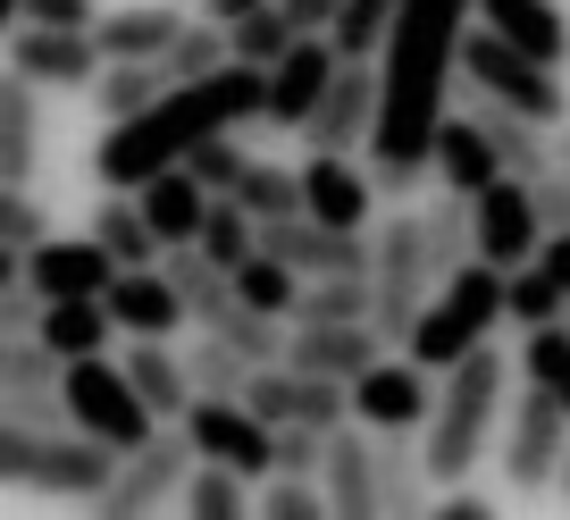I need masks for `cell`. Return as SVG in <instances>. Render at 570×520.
Listing matches in <instances>:
<instances>
[{
	"label": "cell",
	"instance_id": "1",
	"mask_svg": "<svg viewBox=\"0 0 570 520\" xmlns=\"http://www.w3.org/2000/svg\"><path fill=\"white\" fill-rule=\"evenodd\" d=\"M479 0H403L394 9V35L377 51V135H370V185L377 202H411L436 168H428V144H436V118L453 101V68H462V35Z\"/></svg>",
	"mask_w": 570,
	"mask_h": 520
},
{
	"label": "cell",
	"instance_id": "2",
	"mask_svg": "<svg viewBox=\"0 0 570 520\" xmlns=\"http://www.w3.org/2000/svg\"><path fill=\"white\" fill-rule=\"evenodd\" d=\"M268 118V68H244V59H227V68L194 76V85H168L151 109H135V118H109V135L92 144V177L109 185V194H142V185L160 177V168H177L194 144H210V135H235V126Z\"/></svg>",
	"mask_w": 570,
	"mask_h": 520
},
{
	"label": "cell",
	"instance_id": "3",
	"mask_svg": "<svg viewBox=\"0 0 570 520\" xmlns=\"http://www.w3.org/2000/svg\"><path fill=\"white\" fill-rule=\"evenodd\" d=\"M512 377H520V361L495 353V344H470V353L445 370L436 412H428V436H420L436 487H453V479H470V470H479V453L495 445L503 412H512Z\"/></svg>",
	"mask_w": 570,
	"mask_h": 520
},
{
	"label": "cell",
	"instance_id": "4",
	"mask_svg": "<svg viewBox=\"0 0 570 520\" xmlns=\"http://www.w3.org/2000/svg\"><path fill=\"white\" fill-rule=\"evenodd\" d=\"M118 470V445L85 429H18L0 420V487H26V496H59V503H92Z\"/></svg>",
	"mask_w": 570,
	"mask_h": 520
},
{
	"label": "cell",
	"instance_id": "5",
	"mask_svg": "<svg viewBox=\"0 0 570 520\" xmlns=\"http://www.w3.org/2000/svg\"><path fill=\"white\" fill-rule=\"evenodd\" d=\"M495 320H503V269H495V261H479V252H470L462 269H453L445 286L428 294V311H420V320H411L403 353H411V361H428V370L445 377L453 361L470 353V344H487V336H495Z\"/></svg>",
	"mask_w": 570,
	"mask_h": 520
},
{
	"label": "cell",
	"instance_id": "6",
	"mask_svg": "<svg viewBox=\"0 0 570 520\" xmlns=\"http://www.w3.org/2000/svg\"><path fill=\"white\" fill-rule=\"evenodd\" d=\"M194 429L185 420H160V429L142 436L135 453H118V470H109V487L92 496V512L101 520H142V512H160V503L185 496V479H194Z\"/></svg>",
	"mask_w": 570,
	"mask_h": 520
},
{
	"label": "cell",
	"instance_id": "7",
	"mask_svg": "<svg viewBox=\"0 0 570 520\" xmlns=\"http://www.w3.org/2000/svg\"><path fill=\"white\" fill-rule=\"evenodd\" d=\"M436 286H445V277L428 269V227L394 210V227L377 235V261H370V320H377V336L403 344L411 320L428 311V294H436Z\"/></svg>",
	"mask_w": 570,
	"mask_h": 520
},
{
	"label": "cell",
	"instance_id": "8",
	"mask_svg": "<svg viewBox=\"0 0 570 520\" xmlns=\"http://www.w3.org/2000/svg\"><path fill=\"white\" fill-rule=\"evenodd\" d=\"M495 453H503V487H512V496L553 487V479H562V453H570V412H562V395H553V386H537V377H520V403L503 412Z\"/></svg>",
	"mask_w": 570,
	"mask_h": 520
},
{
	"label": "cell",
	"instance_id": "9",
	"mask_svg": "<svg viewBox=\"0 0 570 520\" xmlns=\"http://www.w3.org/2000/svg\"><path fill=\"white\" fill-rule=\"evenodd\" d=\"M68 412H76V429L85 436H101V445H118V453H135L142 436L160 429V412L135 395V377H126V361H109V353H85V361H68Z\"/></svg>",
	"mask_w": 570,
	"mask_h": 520
},
{
	"label": "cell",
	"instance_id": "10",
	"mask_svg": "<svg viewBox=\"0 0 570 520\" xmlns=\"http://www.w3.org/2000/svg\"><path fill=\"white\" fill-rule=\"evenodd\" d=\"M185 429H194V453H202V462L244 470L252 487L277 470V429H268L244 395H194V403H185Z\"/></svg>",
	"mask_w": 570,
	"mask_h": 520
},
{
	"label": "cell",
	"instance_id": "11",
	"mask_svg": "<svg viewBox=\"0 0 570 520\" xmlns=\"http://www.w3.org/2000/svg\"><path fill=\"white\" fill-rule=\"evenodd\" d=\"M546 244V210H537L529 177H495L487 194H470V252L495 269H529Z\"/></svg>",
	"mask_w": 570,
	"mask_h": 520
},
{
	"label": "cell",
	"instance_id": "12",
	"mask_svg": "<svg viewBox=\"0 0 570 520\" xmlns=\"http://www.w3.org/2000/svg\"><path fill=\"white\" fill-rule=\"evenodd\" d=\"M244 403L268 420V429H336V420H353V386L344 377H320V370H294V361H268V370H252Z\"/></svg>",
	"mask_w": 570,
	"mask_h": 520
},
{
	"label": "cell",
	"instance_id": "13",
	"mask_svg": "<svg viewBox=\"0 0 570 520\" xmlns=\"http://www.w3.org/2000/svg\"><path fill=\"white\" fill-rule=\"evenodd\" d=\"M436 386H445V377L394 344L386 361H370V370L353 377V420H370L377 436H386V429H428V412H436Z\"/></svg>",
	"mask_w": 570,
	"mask_h": 520
},
{
	"label": "cell",
	"instance_id": "14",
	"mask_svg": "<svg viewBox=\"0 0 570 520\" xmlns=\"http://www.w3.org/2000/svg\"><path fill=\"white\" fill-rule=\"evenodd\" d=\"M0 59H9L26 85H42V92H92V76H101L92 26H26V35L0 42Z\"/></svg>",
	"mask_w": 570,
	"mask_h": 520
},
{
	"label": "cell",
	"instance_id": "15",
	"mask_svg": "<svg viewBox=\"0 0 570 520\" xmlns=\"http://www.w3.org/2000/svg\"><path fill=\"white\" fill-rule=\"evenodd\" d=\"M336 68H344V51L327 35H303L294 51L268 68V118L261 126H277V135H303L311 126V109L327 101V85H336Z\"/></svg>",
	"mask_w": 570,
	"mask_h": 520
},
{
	"label": "cell",
	"instance_id": "16",
	"mask_svg": "<svg viewBox=\"0 0 570 520\" xmlns=\"http://www.w3.org/2000/svg\"><path fill=\"white\" fill-rule=\"evenodd\" d=\"M370 135H377V59H344L327 101L311 109L303 144L311 151H370Z\"/></svg>",
	"mask_w": 570,
	"mask_h": 520
},
{
	"label": "cell",
	"instance_id": "17",
	"mask_svg": "<svg viewBox=\"0 0 570 520\" xmlns=\"http://www.w3.org/2000/svg\"><path fill=\"white\" fill-rule=\"evenodd\" d=\"M109 277H118V261H109L101 235H42L35 252H26V286L42 294V303H68V294H109Z\"/></svg>",
	"mask_w": 570,
	"mask_h": 520
},
{
	"label": "cell",
	"instance_id": "18",
	"mask_svg": "<svg viewBox=\"0 0 570 520\" xmlns=\"http://www.w3.org/2000/svg\"><path fill=\"white\" fill-rule=\"evenodd\" d=\"M327 512L336 520H377V429L370 420H336L327 429Z\"/></svg>",
	"mask_w": 570,
	"mask_h": 520
},
{
	"label": "cell",
	"instance_id": "19",
	"mask_svg": "<svg viewBox=\"0 0 570 520\" xmlns=\"http://www.w3.org/2000/svg\"><path fill=\"white\" fill-rule=\"evenodd\" d=\"M386 353H394V344L377 336V320H311V327H294V336H285V361H294V370L344 377V386H353L370 361H386Z\"/></svg>",
	"mask_w": 570,
	"mask_h": 520
},
{
	"label": "cell",
	"instance_id": "20",
	"mask_svg": "<svg viewBox=\"0 0 570 520\" xmlns=\"http://www.w3.org/2000/svg\"><path fill=\"white\" fill-rule=\"evenodd\" d=\"M303 210L327 218V227H370V210H377L370 160L361 151H311L303 160Z\"/></svg>",
	"mask_w": 570,
	"mask_h": 520
},
{
	"label": "cell",
	"instance_id": "21",
	"mask_svg": "<svg viewBox=\"0 0 570 520\" xmlns=\"http://www.w3.org/2000/svg\"><path fill=\"white\" fill-rule=\"evenodd\" d=\"M101 303H109V320H118L126 336H177V327L194 320L185 294H177V277H168L160 261H151V269H118Z\"/></svg>",
	"mask_w": 570,
	"mask_h": 520
},
{
	"label": "cell",
	"instance_id": "22",
	"mask_svg": "<svg viewBox=\"0 0 570 520\" xmlns=\"http://www.w3.org/2000/svg\"><path fill=\"white\" fill-rule=\"evenodd\" d=\"M177 35H185L177 0H126V9H101V18H92L101 59H168V42H177Z\"/></svg>",
	"mask_w": 570,
	"mask_h": 520
},
{
	"label": "cell",
	"instance_id": "23",
	"mask_svg": "<svg viewBox=\"0 0 570 520\" xmlns=\"http://www.w3.org/2000/svg\"><path fill=\"white\" fill-rule=\"evenodd\" d=\"M428 168H436V185L445 194H487L495 177H512V168L495 160V144H487V126L479 118H436V144H428Z\"/></svg>",
	"mask_w": 570,
	"mask_h": 520
},
{
	"label": "cell",
	"instance_id": "24",
	"mask_svg": "<svg viewBox=\"0 0 570 520\" xmlns=\"http://www.w3.org/2000/svg\"><path fill=\"white\" fill-rule=\"evenodd\" d=\"M35 168H42V85H26L0 59V177L35 185Z\"/></svg>",
	"mask_w": 570,
	"mask_h": 520
},
{
	"label": "cell",
	"instance_id": "25",
	"mask_svg": "<svg viewBox=\"0 0 570 520\" xmlns=\"http://www.w3.org/2000/svg\"><path fill=\"white\" fill-rule=\"evenodd\" d=\"M126 377H135V395L151 403L160 420H185V403H194V370H185L177 336H126Z\"/></svg>",
	"mask_w": 570,
	"mask_h": 520
},
{
	"label": "cell",
	"instance_id": "26",
	"mask_svg": "<svg viewBox=\"0 0 570 520\" xmlns=\"http://www.w3.org/2000/svg\"><path fill=\"white\" fill-rule=\"evenodd\" d=\"M479 26H495L503 42H520V51L570 68V9H562V0H479Z\"/></svg>",
	"mask_w": 570,
	"mask_h": 520
},
{
	"label": "cell",
	"instance_id": "27",
	"mask_svg": "<svg viewBox=\"0 0 570 520\" xmlns=\"http://www.w3.org/2000/svg\"><path fill=\"white\" fill-rule=\"evenodd\" d=\"M428 503H436V470H428V453L411 445V429H386V436H377V512L420 520Z\"/></svg>",
	"mask_w": 570,
	"mask_h": 520
},
{
	"label": "cell",
	"instance_id": "28",
	"mask_svg": "<svg viewBox=\"0 0 570 520\" xmlns=\"http://www.w3.org/2000/svg\"><path fill=\"white\" fill-rule=\"evenodd\" d=\"M142 218H151V227H160V244H194V235H202V218H210V185H202L194 177V168H160V177H151V185H142Z\"/></svg>",
	"mask_w": 570,
	"mask_h": 520
},
{
	"label": "cell",
	"instance_id": "29",
	"mask_svg": "<svg viewBox=\"0 0 570 520\" xmlns=\"http://www.w3.org/2000/svg\"><path fill=\"white\" fill-rule=\"evenodd\" d=\"M470 118L487 126V144H495V160L512 168V177L553 168V126H546V118H529V109H512V101H487V92H479V109H470Z\"/></svg>",
	"mask_w": 570,
	"mask_h": 520
},
{
	"label": "cell",
	"instance_id": "30",
	"mask_svg": "<svg viewBox=\"0 0 570 520\" xmlns=\"http://www.w3.org/2000/svg\"><path fill=\"white\" fill-rule=\"evenodd\" d=\"M109 336H118V320H109L101 294H68V303H42V344H51L59 361L109 353Z\"/></svg>",
	"mask_w": 570,
	"mask_h": 520
},
{
	"label": "cell",
	"instance_id": "31",
	"mask_svg": "<svg viewBox=\"0 0 570 520\" xmlns=\"http://www.w3.org/2000/svg\"><path fill=\"white\" fill-rule=\"evenodd\" d=\"M92 235H101L109 244V261H118V269H151V261H160V227H151V218H142V202L135 194H109L101 210H92Z\"/></svg>",
	"mask_w": 570,
	"mask_h": 520
},
{
	"label": "cell",
	"instance_id": "32",
	"mask_svg": "<svg viewBox=\"0 0 570 520\" xmlns=\"http://www.w3.org/2000/svg\"><path fill=\"white\" fill-rule=\"evenodd\" d=\"M160 92H168L160 59H101V76H92V109H101V118H135V109H151Z\"/></svg>",
	"mask_w": 570,
	"mask_h": 520
},
{
	"label": "cell",
	"instance_id": "33",
	"mask_svg": "<svg viewBox=\"0 0 570 520\" xmlns=\"http://www.w3.org/2000/svg\"><path fill=\"white\" fill-rule=\"evenodd\" d=\"M177 512H194V520H244L252 512V479H244V470H227V462H194Z\"/></svg>",
	"mask_w": 570,
	"mask_h": 520
},
{
	"label": "cell",
	"instance_id": "34",
	"mask_svg": "<svg viewBox=\"0 0 570 520\" xmlns=\"http://www.w3.org/2000/svg\"><path fill=\"white\" fill-rule=\"evenodd\" d=\"M194 244L210 252L218 269H244L252 252H261V218H252L235 194H210V218H202V235H194Z\"/></svg>",
	"mask_w": 570,
	"mask_h": 520
},
{
	"label": "cell",
	"instance_id": "35",
	"mask_svg": "<svg viewBox=\"0 0 570 520\" xmlns=\"http://www.w3.org/2000/svg\"><path fill=\"white\" fill-rule=\"evenodd\" d=\"M294 42H303V26L285 18L277 0H268V9H252V18H235V26H227V51L244 59V68H277V59L294 51Z\"/></svg>",
	"mask_w": 570,
	"mask_h": 520
},
{
	"label": "cell",
	"instance_id": "36",
	"mask_svg": "<svg viewBox=\"0 0 570 520\" xmlns=\"http://www.w3.org/2000/svg\"><path fill=\"white\" fill-rule=\"evenodd\" d=\"M562 303H570V294L553 286V269H537V261H529V269H503V320H520V336H529V327H553Z\"/></svg>",
	"mask_w": 570,
	"mask_h": 520
},
{
	"label": "cell",
	"instance_id": "37",
	"mask_svg": "<svg viewBox=\"0 0 570 520\" xmlns=\"http://www.w3.org/2000/svg\"><path fill=\"white\" fill-rule=\"evenodd\" d=\"M420 227H428V269H436V277H453V269L470 261V194L428 202V210H420Z\"/></svg>",
	"mask_w": 570,
	"mask_h": 520
},
{
	"label": "cell",
	"instance_id": "38",
	"mask_svg": "<svg viewBox=\"0 0 570 520\" xmlns=\"http://www.w3.org/2000/svg\"><path fill=\"white\" fill-rule=\"evenodd\" d=\"M394 9H403V0H344L336 26H327V42H336L344 59H377L386 35H394Z\"/></svg>",
	"mask_w": 570,
	"mask_h": 520
},
{
	"label": "cell",
	"instance_id": "39",
	"mask_svg": "<svg viewBox=\"0 0 570 520\" xmlns=\"http://www.w3.org/2000/svg\"><path fill=\"white\" fill-rule=\"evenodd\" d=\"M235 202H244L261 227H268V218H294V210H303V168L252 160V168H244V185H235Z\"/></svg>",
	"mask_w": 570,
	"mask_h": 520
},
{
	"label": "cell",
	"instance_id": "40",
	"mask_svg": "<svg viewBox=\"0 0 570 520\" xmlns=\"http://www.w3.org/2000/svg\"><path fill=\"white\" fill-rule=\"evenodd\" d=\"M185 370H194V395H244L261 361H244L235 344H218L210 327H202V336H194V353H185Z\"/></svg>",
	"mask_w": 570,
	"mask_h": 520
},
{
	"label": "cell",
	"instance_id": "41",
	"mask_svg": "<svg viewBox=\"0 0 570 520\" xmlns=\"http://www.w3.org/2000/svg\"><path fill=\"white\" fill-rule=\"evenodd\" d=\"M227 26H210V18H185V35L177 42H168V59H160V68H168V85H194V76H210V68H227Z\"/></svg>",
	"mask_w": 570,
	"mask_h": 520
},
{
	"label": "cell",
	"instance_id": "42",
	"mask_svg": "<svg viewBox=\"0 0 570 520\" xmlns=\"http://www.w3.org/2000/svg\"><path fill=\"white\" fill-rule=\"evenodd\" d=\"M311 320H370V277H303L294 327H311Z\"/></svg>",
	"mask_w": 570,
	"mask_h": 520
},
{
	"label": "cell",
	"instance_id": "43",
	"mask_svg": "<svg viewBox=\"0 0 570 520\" xmlns=\"http://www.w3.org/2000/svg\"><path fill=\"white\" fill-rule=\"evenodd\" d=\"M520 377H537V386H553L570 412V327H529V344H520Z\"/></svg>",
	"mask_w": 570,
	"mask_h": 520
},
{
	"label": "cell",
	"instance_id": "44",
	"mask_svg": "<svg viewBox=\"0 0 570 520\" xmlns=\"http://www.w3.org/2000/svg\"><path fill=\"white\" fill-rule=\"evenodd\" d=\"M59 377H68V361L42 336H0V386H59Z\"/></svg>",
	"mask_w": 570,
	"mask_h": 520
},
{
	"label": "cell",
	"instance_id": "45",
	"mask_svg": "<svg viewBox=\"0 0 570 520\" xmlns=\"http://www.w3.org/2000/svg\"><path fill=\"white\" fill-rule=\"evenodd\" d=\"M0 420H18V429H76L68 386H0Z\"/></svg>",
	"mask_w": 570,
	"mask_h": 520
},
{
	"label": "cell",
	"instance_id": "46",
	"mask_svg": "<svg viewBox=\"0 0 570 520\" xmlns=\"http://www.w3.org/2000/svg\"><path fill=\"white\" fill-rule=\"evenodd\" d=\"M252 512H268V520H320V512H327V487H320V479H285V470H268Z\"/></svg>",
	"mask_w": 570,
	"mask_h": 520
},
{
	"label": "cell",
	"instance_id": "47",
	"mask_svg": "<svg viewBox=\"0 0 570 520\" xmlns=\"http://www.w3.org/2000/svg\"><path fill=\"white\" fill-rule=\"evenodd\" d=\"M42 235H51V210L35 202V185H9V177H0V244H26V252H35Z\"/></svg>",
	"mask_w": 570,
	"mask_h": 520
},
{
	"label": "cell",
	"instance_id": "48",
	"mask_svg": "<svg viewBox=\"0 0 570 520\" xmlns=\"http://www.w3.org/2000/svg\"><path fill=\"white\" fill-rule=\"evenodd\" d=\"M185 168H194V177L210 185V194H235V185H244V168H252V151L235 144V135H210V144H194V151H185Z\"/></svg>",
	"mask_w": 570,
	"mask_h": 520
},
{
	"label": "cell",
	"instance_id": "49",
	"mask_svg": "<svg viewBox=\"0 0 570 520\" xmlns=\"http://www.w3.org/2000/svg\"><path fill=\"white\" fill-rule=\"evenodd\" d=\"M277 470H285V479H320V470H327V429H303V420L277 429Z\"/></svg>",
	"mask_w": 570,
	"mask_h": 520
},
{
	"label": "cell",
	"instance_id": "50",
	"mask_svg": "<svg viewBox=\"0 0 570 520\" xmlns=\"http://www.w3.org/2000/svg\"><path fill=\"white\" fill-rule=\"evenodd\" d=\"M503 503H487L470 479H453V487H436V503H428V520H495Z\"/></svg>",
	"mask_w": 570,
	"mask_h": 520
},
{
	"label": "cell",
	"instance_id": "51",
	"mask_svg": "<svg viewBox=\"0 0 570 520\" xmlns=\"http://www.w3.org/2000/svg\"><path fill=\"white\" fill-rule=\"evenodd\" d=\"M529 194H537V210H546V227H570V168L553 160V168H537L529 177Z\"/></svg>",
	"mask_w": 570,
	"mask_h": 520
},
{
	"label": "cell",
	"instance_id": "52",
	"mask_svg": "<svg viewBox=\"0 0 570 520\" xmlns=\"http://www.w3.org/2000/svg\"><path fill=\"white\" fill-rule=\"evenodd\" d=\"M101 0H26V26H92Z\"/></svg>",
	"mask_w": 570,
	"mask_h": 520
},
{
	"label": "cell",
	"instance_id": "53",
	"mask_svg": "<svg viewBox=\"0 0 570 520\" xmlns=\"http://www.w3.org/2000/svg\"><path fill=\"white\" fill-rule=\"evenodd\" d=\"M537 269H553V286L570 294V227H546V244H537Z\"/></svg>",
	"mask_w": 570,
	"mask_h": 520
},
{
	"label": "cell",
	"instance_id": "54",
	"mask_svg": "<svg viewBox=\"0 0 570 520\" xmlns=\"http://www.w3.org/2000/svg\"><path fill=\"white\" fill-rule=\"evenodd\" d=\"M277 9H285V18H294V26H303V35H327L344 0H277Z\"/></svg>",
	"mask_w": 570,
	"mask_h": 520
},
{
	"label": "cell",
	"instance_id": "55",
	"mask_svg": "<svg viewBox=\"0 0 570 520\" xmlns=\"http://www.w3.org/2000/svg\"><path fill=\"white\" fill-rule=\"evenodd\" d=\"M252 9H268V0H194V18H210V26H235V18H252Z\"/></svg>",
	"mask_w": 570,
	"mask_h": 520
},
{
	"label": "cell",
	"instance_id": "56",
	"mask_svg": "<svg viewBox=\"0 0 570 520\" xmlns=\"http://www.w3.org/2000/svg\"><path fill=\"white\" fill-rule=\"evenodd\" d=\"M0 286H26V244H0Z\"/></svg>",
	"mask_w": 570,
	"mask_h": 520
},
{
	"label": "cell",
	"instance_id": "57",
	"mask_svg": "<svg viewBox=\"0 0 570 520\" xmlns=\"http://www.w3.org/2000/svg\"><path fill=\"white\" fill-rule=\"evenodd\" d=\"M18 26H26V0H0V42L18 35Z\"/></svg>",
	"mask_w": 570,
	"mask_h": 520
},
{
	"label": "cell",
	"instance_id": "58",
	"mask_svg": "<svg viewBox=\"0 0 570 520\" xmlns=\"http://www.w3.org/2000/svg\"><path fill=\"white\" fill-rule=\"evenodd\" d=\"M553 160H562V168H570V118H562V126H553Z\"/></svg>",
	"mask_w": 570,
	"mask_h": 520
},
{
	"label": "cell",
	"instance_id": "59",
	"mask_svg": "<svg viewBox=\"0 0 570 520\" xmlns=\"http://www.w3.org/2000/svg\"><path fill=\"white\" fill-rule=\"evenodd\" d=\"M553 487H562V503H570V453H562V479H553Z\"/></svg>",
	"mask_w": 570,
	"mask_h": 520
}]
</instances>
